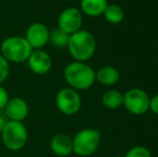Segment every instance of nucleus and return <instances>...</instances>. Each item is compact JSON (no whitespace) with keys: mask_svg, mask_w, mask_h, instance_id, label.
Masks as SVG:
<instances>
[{"mask_svg":"<svg viewBox=\"0 0 158 157\" xmlns=\"http://www.w3.org/2000/svg\"><path fill=\"white\" fill-rule=\"evenodd\" d=\"M64 78L69 87L75 90H86L96 82V71L83 61L68 64L64 70Z\"/></svg>","mask_w":158,"mask_h":157,"instance_id":"f257e3e1","label":"nucleus"},{"mask_svg":"<svg viewBox=\"0 0 158 157\" xmlns=\"http://www.w3.org/2000/svg\"><path fill=\"white\" fill-rule=\"evenodd\" d=\"M67 48L75 61L86 63L95 55L97 42L90 31L80 29L79 31L70 35Z\"/></svg>","mask_w":158,"mask_h":157,"instance_id":"f03ea898","label":"nucleus"},{"mask_svg":"<svg viewBox=\"0 0 158 157\" xmlns=\"http://www.w3.org/2000/svg\"><path fill=\"white\" fill-rule=\"evenodd\" d=\"M32 51L33 48L30 46L25 37L22 36L8 37L0 44V54L9 63H26Z\"/></svg>","mask_w":158,"mask_h":157,"instance_id":"7ed1b4c3","label":"nucleus"},{"mask_svg":"<svg viewBox=\"0 0 158 157\" xmlns=\"http://www.w3.org/2000/svg\"><path fill=\"white\" fill-rule=\"evenodd\" d=\"M101 142V132L95 128H84L72 138L73 153L81 157H88L97 152Z\"/></svg>","mask_w":158,"mask_h":157,"instance_id":"20e7f679","label":"nucleus"},{"mask_svg":"<svg viewBox=\"0 0 158 157\" xmlns=\"http://www.w3.org/2000/svg\"><path fill=\"white\" fill-rule=\"evenodd\" d=\"M3 145L12 152L21 151L28 140V131L23 122L8 121L1 131Z\"/></svg>","mask_w":158,"mask_h":157,"instance_id":"39448f33","label":"nucleus"},{"mask_svg":"<svg viewBox=\"0 0 158 157\" xmlns=\"http://www.w3.org/2000/svg\"><path fill=\"white\" fill-rule=\"evenodd\" d=\"M123 105L133 115H143L148 111L150 97L141 88H130L123 94Z\"/></svg>","mask_w":158,"mask_h":157,"instance_id":"423d86ee","label":"nucleus"},{"mask_svg":"<svg viewBox=\"0 0 158 157\" xmlns=\"http://www.w3.org/2000/svg\"><path fill=\"white\" fill-rule=\"evenodd\" d=\"M55 103L60 113L72 116L81 110L82 99L77 90L71 87H64L56 94Z\"/></svg>","mask_w":158,"mask_h":157,"instance_id":"0eeeda50","label":"nucleus"},{"mask_svg":"<svg viewBox=\"0 0 158 157\" xmlns=\"http://www.w3.org/2000/svg\"><path fill=\"white\" fill-rule=\"evenodd\" d=\"M83 24V14L81 10L74 6H68L60 12L57 19V26L66 34L72 35L79 31Z\"/></svg>","mask_w":158,"mask_h":157,"instance_id":"6e6552de","label":"nucleus"},{"mask_svg":"<svg viewBox=\"0 0 158 157\" xmlns=\"http://www.w3.org/2000/svg\"><path fill=\"white\" fill-rule=\"evenodd\" d=\"M50 31L51 30L45 24L35 22L29 25L24 37L33 50H41L48 43Z\"/></svg>","mask_w":158,"mask_h":157,"instance_id":"1a4fd4ad","label":"nucleus"},{"mask_svg":"<svg viewBox=\"0 0 158 157\" xmlns=\"http://www.w3.org/2000/svg\"><path fill=\"white\" fill-rule=\"evenodd\" d=\"M28 67L35 74L44 76L48 73L53 67V59L48 52L41 50H33L27 60Z\"/></svg>","mask_w":158,"mask_h":157,"instance_id":"9d476101","label":"nucleus"},{"mask_svg":"<svg viewBox=\"0 0 158 157\" xmlns=\"http://www.w3.org/2000/svg\"><path fill=\"white\" fill-rule=\"evenodd\" d=\"M3 110L9 121L15 122H23L29 113L27 101L21 97H13L9 99Z\"/></svg>","mask_w":158,"mask_h":157,"instance_id":"9b49d317","label":"nucleus"},{"mask_svg":"<svg viewBox=\"0 0 158 157\" xmlns=\"http://www.w3.org/2000/svg\"><path fill=\"white\" fill-rule=\"evenodd\" d=\"M50 149L56 156L67 157L73 153L72 138L64 134H57L51 139Z\"/></svg>","mask_w":158,"mask_h":157,"instance_id":"f8f14e48","label":"nucleus"},{"mask_svg":"<svg viewBox=\"0 0 158 157\" xmlns=\"http://www.w3.org/2000/svg\"><path fill=\"white\" fill-rule=\"evenodd\" d=\"M119 78L118 70L113 66H103L96 71V81L103 86H114Z\"/></svg>","mask_w":158,"mask_h":157,"instance_id":"ddd939ff","label":"nucleus"},{"mask_svg":"<svg viewBox=\"0 0 158 157\" xmlns=\"http://www.w3.org/2000/svg\"><path fill=\"white\" fill-rule=\"evenodd\" d=\"M108 4V0H81L80 8L82 14L90 17H97L103 14Z\"/></svg>","mask_w":158,"mask_h":157,"instance_id":"4468645a","label":"nucleus"},{"mask_svg":"<svg viewBox=\"0 0 158 157\" xmlns=\"http://www.w3.org/2000/svg\"><path fill=\"white\" fill-rule=\"evenodd\" d=\"M101 102L106 109H117L123 105V94L116 89H109L102 95Z\"/></svg>","mask_w":158,"mask_h":157,"instance_id":"2eb2a0df","label":"nucleus"},{"mask_svg":"<svg viewBox=\"0 0 158 157\" xmlns=\"http://www.w3.org/2000/svg\"><path fill=\"white\" fill-rule=\"evenodd\" d=\"M106 19V21L113 25H117V24L122 23L125 17V12H124L123 8L118 4H108V6L104 10L103 14H102Z\"/></svg>","mask_w":158,"mask_h":157,"instance_id":"dca6fc26","label":"nucleus"},{"mask_svg":"<svg viewBox=\"0 0 158 157\" xmlns=\"http://www.w3.org/2000/svg\"><path fill=\"white\" fill-rule=\"evenodd\" d=\"M70 35L66 34L59 28H55L52 31H50V40L48 42L53 44L56 48H67Z\"/></svg>","mask_w":158,"mask_h":157,"instance_id":"f3484780","label":"nucleus"},{"mask_svg":"<svg viewBox=\"0 0 158 157\" xmlns=\"http://www.w3.org/2000/svg\"><path fill=\"white\" fill-rule=\"evenodd\" d=\"M124 157H152V153L143 145H135L131 147Z\"/></svg>","mask_w":158,"mask_h":157,"instance_id":"a211bd4d","label":"nucleus"},{"mask_svg":"<svg viewBox=\"0 0 158 157\" xmlns=\"http://www.w3.org/2000/svg\"><path fill=\"white\" fill-rule=\"evenodd\" d=\"M10 76V63L0 54V84H2Z\"/></svg>","mask_w":158,"mask_h":157,"instance_id":"6ab92c4d","label":"nucleus"},{"mask_svg":"<svg viewBox=\"0 0 158 157\" xmlns=\"http://www.w3.org/2000/svg\"><path fill=\"white\" fill-rule=\"evenodd\" d=\"M9 99H10V96H9V93L3 86L0 84V110L4 109V107L8 103Z\"/></svg>","mask_w":158,"mask_h":157,"instance_id":"aec40b11","label":"nucleus"},{"mask_svg":"<svg viewBox=\"0 0 158 157\" xmlns=\"http://www.w3.org/2000/svg\"><path fill=\"white\" fill-rule=\"evenodd\" d=\"M148 111H152V113L158 115V94L154 95L152 98H150V105Z\"/></svg>","mask_w":158,"mask_h":157,"instance_id":"412c9836","label":"nucleus"},{"mask_svg":"<svg viewBox=\"0 0 158 157\" xmlns=\"http://www.w3.org/2000/svg\"><path fill=\"white\" fill-rule=\"evenodd\" d=\"M6 121L4 119V118H3V116L0 115V134H1V131H2V129H3L4 125H6Z\"/></svg>","mask_w":158,"mask_h":157,"instance_id":"4be33fe9","label":"nucleus"}]
</instances>
